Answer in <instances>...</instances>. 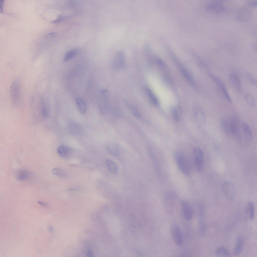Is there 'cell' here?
<instances>
[{"mask_svg": "<svg viewBox=\"0 0 257 257\" xmlns=\"http://www.w3.org/2000/svg\"><path fill=\"white\" fill-rule=\"evenodd\" d=\"M175 159L178 167L181 173L185 175H189L190 167L187 158L181 154L177 153L175 155Z\"/></svg>", "mask_w": 257, "mask_h": 257, "instance_id": "1", "label": "cell"}, {"mask_svg": "<svg viewBox=\"0 0 257 257\" xmlns=\"http://www.w3.org/2000/svg\"><path fill=\"white\" fill-rule=\"evenodd\" d=\"M177 197L171 192H168L165 194L164 199V208L165 212L168 214H172L174 211Z\"/></svg>", "mask_w": 257, "mask_h": 257, "instance_id": "2", "label": "cell"}, {"mask_svg": "<svg viewBox=\"0 0 257 257\" xmlns=\"http://www.w3.org/2000/svg\"><path fill=\"white\" fill-rule=\"evenodd\" d=\"M172 238L174 243L180 246L182 242V237L181 230L179 227L175 223L172 224L170 228Z\"/></svg>", "mask_w": 257, "mask_h": 257, "instance_id": "3", "label": "cell"}, {"mask_svg": "<svg viewBox=\"0 0 257 257\" xmlns=\"http://www.w3.org/2000/svg\"><path fill=\"white\" fill-rule=\"evenodd\" d=\"M194 158L196 169L199 172L203 170L204 162L203 153L201 149L199 148H196L194 152Z\"/></svg>", "mask_w": 257, "mask_h": 257, "instance_id": "4", "label": "cell"}, {"mask_svg": "<svg viewBox=\"0 0 257 257\" xmlns=\"http://www.w3.org/2000/svg\"><path fill=\"white\" fill-rule=\"evenodd\" d=\"M207 11L210 13L219 14L223 12L225 9L222 3L219 1H213L210 2L206 7Z\"/></svg>", "mask_w": 257, "mask_h": 257, "instance_id": "5", "label": "cell"}, {"mask_svg": "<svg viewBox=\"0 0 257 257\" xmlns=\"http://www.w3.org/2000/svg\"><path fill=\"white\" fill-rule=\"evenodd\" d=\"M222 190L226 198L229 201L232 200L234 197L235 190L233 184L229 181L225 182L222 186Z\"/></svg>", "mask_w": 257, "mask_h": 257, "instance_id": "6", "label": "cell"}, {"mask_svg": "<svg viewBox=\"0 0 257 257\" xmlns=\"http://www.w3.org/2000/svg\"><path fill=\"white\" fill-rule=\"evenodd\" d=\"M208 74L210 78L215 82L221 90L228 101L231 103L232 102L231 99L223 81L219 78L212 73L209 72Z\"/></svg>", "mask_w": 257, "mask_h": 257, "instance_id": "7", "label": "cell"}, {"mask_svg": "<svg viewBox=\"0 0 257 257\" xmlns=\"http://www.w3.org/2000/svg\"><path fill=\"white\" fill-rule=\"evenodd\" d=\"M183 216L187 221H190L192 218L193 213L192 208L190 203L187 201L183 200L181 204Z\"/></svg>", "mask_w": 257, "mask_h": 257, "instance_id": "8", "label": "cell"}, {"mask_svg": "<svg viewBox=\"0 0 257 257\" xmlns=\"http://www.w3.org/2000/svg\"><path fill=\"white\" fill-rule=\"evenodd\" d=\"M252 14L249 9L245 8L241 9L237 12V17L238 19L241 21L249 20L252 17Z\"/></svg>", "mask_w": 257, "mask_h": 257, "instance_id": "9", "label": "cell"}, {"mask_svg": "<svg viewBox=\"0 0 257 257\" xmlns=\"http://www.w3.org/2000/svg\"><path fill=\"white\" fill-rule=\"evenodd\" d=\"M125 60L123 53L122 51H119L116 54L113 60L114 66L117 69H121L124 66Z\"/></svg>", "mask_w": 257, "mask_h": 257, "instance_id": "10", "label": "cell"}, {"mask_svg": "<svg viewBox=\"0 0 257 257\" xmlns=\"http://www.w3.org/2000/svg\"><path fill=\"white\" fill-rule=\"evenodd\" d=\"M221 125L224 132L226 134L232 135V123L231 118H223L221 120Z\"/></svg>", "mask_w": 257, "mask_h": 257, "instance_id": "11", "label": "cell"}, {"mask_svg": "<svg viewBox=\"0 0 257 257\" xmlns=\"http://www.w3.org/2000/svg\"><path fill=\"white\" fill-rule=\"evenodd\" d=\"M241 128L245 141L247 142L251 141L253 139V135L248 125L246 122H243L241 124Z\"/></svg>", "mask_w": 257, "mask_h": 257, "instance_id": "12", "label": "cell"}, {"mask_svg": "<svg viewBox=\"0 0 257 257\" xmlns=\"http://www.w3.org/2000/svg\"><path fill=\"white\" fill-rule=\"evenodd\" d=\"M11 95L13 100L16 101L20 96V88L19 84L17 81H14L11 87Z\"/></svg>", "mask_w": 257, "mask_h": 257, "instance_id": "13", "label": "cell"}, {"mask_svg": "<svg viewBox=\"0 0 257 257\" xmlns=\"http://www.w3.org/2000/svg\"><path fill=\"white\" fill-rule=\"evenodd\" d=\"M244 241L243 238L241 236L238 237L236 241L235 248L233 251V254L235 256L239 255L241 252L244 246Z\"/></svg>", "mask_w": 257, "mask_h": 257, "instance_id": "14", "label": "cell"}, {"mask_svg": "<svg viewBox=\"0 0 257 257\" xmlns=\"http://www.w3.org/2000/svg\"><path fill=\"white\" fill-rule=\"evenodd\" d=\"M31 174L28 171L25 170H20L17 172L16 177L17 180L20 181H24L30 178Z\"/></svg>", "mask_w": 257, "mask_h": 257, "instance_id": "15", "label": "cell"}, {"mask_svg": "<svg viewBox=\"0 0 257 257\" xmlns=\"http://www.w3.org/2000/svg\"><path fill=\"white\" fill-rule=\"evenodd\" d=\"M230 79L232 83L236 89L238 91L241 89V86L240 80L237 75L234 73L229 76Z\"/></svg>", "mask_w": 257, "mask_h": 257, "instance_id": "16", "label": "cell"}, {"mask_svg": "<svg viewBox=\"0 0 257 257\" xmlns=\"http://www.w3.org/2000/svg\"><path fill=\"white\" fill-rule=\"evenodd\" d=\"M79 52L77 48H74L67 51L65 54L63 58L65 62H67L76 56Z\"/></svg>", "mask_w": 257, "mask_h": 257, "instance_id": "17", "label": "cell"}, {"mask_svg": "<svg viewBox=\"0 0 257 257\" xmlns=\"http://www.w3.org/2000/svg\"><path fill=\"white\" fill-rule=\"evenodd\" d=\"M76 102L80 112L82 114L85 113L87 110V106L84 100L80 97H78L76 98Z\"/></svg>", "mask_w": 257, "mask_h": 257, "instance_id": "18", "label": "cell"}, {"mask_svg": "<svg viewBox=\"0 0 257 257\" xmlns=\"http://www.w3.org/2000/svg\"><path fill=\"white\" fill-rule=\"evenodd\" d=\"M106 164L107 168L110 172L115 174L118 171V168L116 164L112 160L107 159L106 161Z\"/></svg>", "mask_w": 257, "mask_h": 257, "instance_id": "19", "label": "cell"}, {"mask_svg": "<svg viewBox=\"0 0 257 257\" xmlns=\"http://www.w3.org/2000/svg\"><path fill=\"white\" fill-rule=\"evenodd\" d=\"M57 151L58 154L61 157H64L67 156L69 153V148L64 146H60L57 149Z\"/></svg>", "mask_w": 257, "mask_h": 257, "instance_id": "20", "label": "cell"}, {"mask_svg": "<svg viewBox=\"0 0 257 257\" xmlns=\"http://www.w3.org/2000/svg\"><path fill=\"white\" fill-rule=\"evenodd\" d=\"M247 209L250 219L253 220L255 218V210L254 205L252 202H249L248 203Z\"/></svg>", "mask_w": 257, "mask_h": 257, "instance_id": "21", "label": "cell"}, {"mask_svg": "<svg viewBox=\"0 0 257 257\" xmlns=\"http://www.w3.org/2000/svg\"><path fill=\"white\" fill-rule=\"evenodd\" d=\"M245 99L248 104L251 107L254 108L256 105V102L253 96L250 94H246L245 96Z\"/></svg>", "mask_w": 257, "mask_h": 257, "instance_id": "22", "label": "cell"}, {"mask_svg": "<svg viewBox=\"0 0 257 257\" xmlns=\"http://www.w3.org/2000/svg\"><path fill=\"white\" fill-rule=\"evenodd\" d=\"M216 255L219 257H228L230 256V253L225 247H221L219 248L216 251Z\"/></svg>", "mask_w": 257, "mask_h": 257, "instance_id": "23", "label": "cell"}, {"mask_svg": "<svg viewBox=\"0 0 257 257\" xmlns=\"http://www.w3.org/2000/svg\"><path fill=\"white\" fill-rule=\"evenodd\" d=\"M52 172L54 175L61 178L65 177L66 174L63 170L58 168H55L52 170Z\"/></svg>", "mask_w": 257, "mask_h": 257, "instance_id": "24", "label": "cell"}, {"mask_svg": "<svg viewBox=\"0 0 257 257\" xmlns=\"http://www.w3.org/2000/svg\"><path fill=\"white\" fill-rule=\"evenodd\" d=\"M148 95L151 102L154 104L157 105L158 104L157 100L151 90L148 88L146 89Z\"/></svg>", "mask_w": 257, "mask_h": 257, "instance_id": "25", "label": "cell"}, {"mask_svg": "<svg viewBox=\"0 0 257 257\" xmlns=\"http://www.w3.org/2000/svg\"><path fill=\"white\" fill-rule=\"evenodd\" d=\"M172 115L174 119L176 121L179 120V117L177 110L174 109L172 111Z\"/></svg>", "mask_w": 257, "mask_h": 257, "instance_id": "26", "label": "cell"}, {"mask_svg": "<svg viewBox=\"0 0 257 257\" xmlns=\"http://www.w3.org/2000/svg\"><path fill=\"white\" fill-rule=\"evenodd\" d=\"M249 82L254 85H256V81L255 79L251 75L248 74L247 76Z\"/></svg>", "mask_w": 257, "mask_h": 257, "instance_id": "27", "label": "cell"}, {"mask_svg": "<svg viewBox=\"0 0 257 257\" xmlns=\"http://www.w3.org/2000/svg\"><path fill=\"white\" fill-rule=\"evenodd\" d=\"M63 17L62 16L60 15H58L57 18L55 20L52 21L51 22L53 23H56L60 22L63 19Z\"/></svg>", "mask_w": 257, "mask_h": 257, "instance_id": "28", "label": "cell"}, {"mask_svg": "<svg viewBox=\"0 0 257 257\" xmlns=\"http://www.w3.org/2000/svg\"><path fill=\"white\" fill-rule=\"evenodd\" d=\"M57 34L56 33L54 32H50L47 34L45 36L46 38L50 39L56 36Z\"/></svg>", "mask_w": 257, "mask_h": 257, "instance_id": "29", "label": "cell"}, {"mask_svg": "<svg viewBox=\"0 0 257 257\" xmlns=\"http://www.w3.org/2000/svg\"><path fill=\"white\" fill-rule=\"evenodd\" d=\"M248 5L250 6H256V1H252L249 2L248 3Z\"/></svg>", "mask_w": 257, "mask_h": 257, "instance_id": "30", "label": "cell"}, {"mask_svg": "<svg viewBox=\"0 0 257 257\" xmlns=\"http://www.w3.org/2000/svg\"><path fill=\"white\" fill-rule=\"evenodd\" d=\"M4 0H1L0 1V12H3V4Z\"/></svg>", "mask_w": 257, "mask_h": 257, "instance_id": "31", "label": "cell"}, {"mask_svg": "<svg viewBox=\"0 0 257 257\" xmlns=\"http://www.w3.org/2000/svg\"><path fill=\"white\" fill-rule=\"evenodd\" d=\"M38 203L39 204H40V205H41L42 206H43L46 207L47 206V205H46V204L45 203H43V202H41L40 201H38Z\"/></svg>", "mask_w": 257, "mask_h": 257, "instance_id": "32", "label": "cell"}, {"mask_svg": "<svg viewBox=\"0 0 257 257\" xmlns=\"http://www.w3.org/2000/svg\"><path fill=\"white\" fill-rule=\"evenodd\" d=\"M48 229V230L50 232H52L53 231V229L52 227L50 225H48L47 227Z\"/></svg>", "mask_w": 257, "mask_h": 257, "instance_id": "33", "label": "cell"}]
</instances>
